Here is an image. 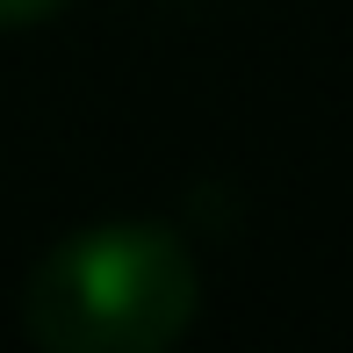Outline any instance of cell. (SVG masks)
Returning a JSON list of instances; mask_svg holds the SVG:
<instances>
[{
  "label": "cell",
  "instance_id": "6da1fadb",
  "mask_svg": "<svg viewBox=\"0 0 353 353\" xmlns=\"http://www.w3.org/2000/svg\"><path fill=\"white\" fill-rule=\"evenodd\" d=\"M202 310V274L166 223H94L43 252L22 325L51 353H159Z\"/></svg>",
  "mask_w": 353,
  "mask_h": 353
},
{
  "label": "cell",
  "instance_id": "7a4b0ae2",
  "mask_svg": "<svg viewBox=\"0 0 353 353\" xmlns=\"http://www.w3.org/2000/svg\"><path fill=\"white\" fill-rule=\"evenodd\" d=\"M65 0H0V22L8 29H22V22H43V14H58Z\"/></svg>",
  "mask_w": 353,
  "mask_h": 353
}]
</instances>
